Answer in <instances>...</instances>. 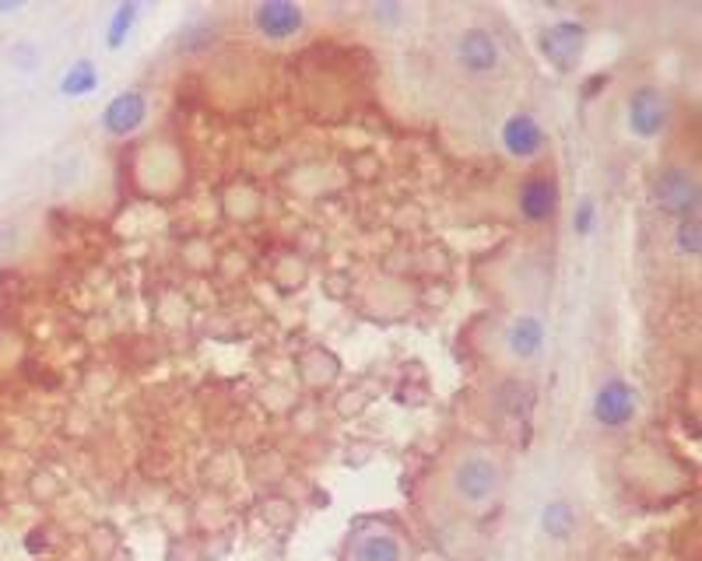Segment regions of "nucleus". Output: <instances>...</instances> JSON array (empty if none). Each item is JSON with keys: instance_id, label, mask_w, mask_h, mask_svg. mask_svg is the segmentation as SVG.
Instances as JSON below:
<instances>
[{"instance_id": "17", "label": "nucleus", "mask_w": 702, "mask_h": 561, "mask_svg": "<svg viewBox=\"0 0 702 561\" xmlns=\"http://www.w3.org/2000/svg\"><path fill=\"white\" fill-rule=\"evenodd\" d=\"M593 225H598V204H593V197H583L572 211V232L580 235V239H587V235L593 232Z\"/></svg>"}, {"instance_id": "7", "label": "nucleus", "mask_w": 702, "mask_h": 561, "mask_svg": "<svg viewBox=\"0 0 702 561\" xmlns=\"http://www.w3.org/2000/svg\"><path fill=\"white\" fill-rule=\"evenodd\" d=\"M587 43H590V32L580 18H559V22H548L537 32V53H542V60L551 70H559V75H572V70L583 64Z\"/></svg>"}, {"instance_id": "10", "label": "nucleus", "mask_w": 702, "mask_h": 561, "mask_svg": "<svg viewBox=\"0 0 702 561\" xmlns=\"http://www.w3.org/2000/svg\"><path fill=\"white\" fill-rule=\"evenodd\" d=\"M499 144L513 161H537L548 152V131L531 110H516L502 120Z\"/></svg>"}, {"instance_id": "19", "label": "nucleus", "mask_w": 702, "mask_h": 561, "mask_svg": "<svg viewBox=\"0 0 702 561\" xmlns=\"http://www.w3.org/2000/svg\"><path fill=\"white\" fill-rule=\"evenodd\" d=\"M11 11H22V4H0V14H11Z\"/></svg>"}, {"instance_id": "1", "label": "nucleus", "mask_w": 702, "mask_h": 561, "mask_svg": "<svg viewBox=\"0 0 702 561\" xmlns=\"http://www.w3.org/2000/svg\"><path fill=\"white\" fill-rule=\"evenodd\" d=\"M439 495L457 516H492L510 487V463L495 446L460 442L439 463Z\"/></svg>"}, {"instance_id": "4", "label": "nucleus", "mask_w": 702, "mask_h": 561, "mask_svg": "<svg viewBox=\"0 0 702 561\" xmlns=\"http://www.w3.org/2000/svg\"><path fill=\"white\" fill-rule=\"evenodd\" d=\"M671 120H675V105L660 85L646 81L625 96V131L633 141H639V144L660 141L671 131Z\"/></svg>"}, {"instance_id": "15", "label": "nucleus", "mask_w": 702, "mask_h": 561, "mask_svg": "<svg viewBox=\"0 0 702 561\" xmlns=\"http://www.w3.org/2000/svg\"><path fill=\"white\" fill-rule=\"evenodd\" d=\"M671 249L678 253L681 260H699L702 253V225L695 222H678L671 232Z\"/></svg>"}, {"instance_id": "18", "label": "nucleus", "mask_w": 702, "mask_h": 561, "mask_svg": "<svg viewBox=\"0 0 702 561\" xmlns=\"http://www.w3.org/2000/svg\"><path fill=\"white\" fill-rule=\"evenodd\" d=\"M11 64H18L22 70H32L35 64V46H29V43H18V46H11Z\"/></svg>"}, {"instance_id": "11", "label": "nucleus", "mask_w": 702, "mask_h": 561, "mask_svg": "<svg viewBox=\"0 0 702 561\" xmlns=\"http://www.w3.org/2000/svg\"><path fill=\"white\" fill-rule=\"evenodd\" d=\"M562 207V183L551 172H534L516 187V211L527 225H548Z\"/></svg>"}, {"instance_id": "6", "label": "nucleus", "mask_w": 702, "mask_h": 561, "mask_svg": "<svg viewBox=\"0 0 702 561\" xmlns=\"http://www.w3.org/2000/svg\"><path fill=\"white\" fill-rule=\"evenodd\" d=\"M548 348V323L537 313H513L499 330V355L513 369L537 366Z\"/></svg>"}, {"instance_id": "8", "label": "nucleus", "mask_w": 702, "mask_h": 561, "mask_svg": "<svg viewBox=\"0 0 702 561\" xmlns=\"http://www.w3.org/2000/svg\"><path fill=\"white\" fill-rule=\"evenodd\" d=\"M590 414L604 431H622L636 422L639 414V393L625 375H608L590 401Z\"/></svg>"}, {"instance_id": "12", "label": "nucleus", "mask_w": 702, "mask_h": 561, "mask_svg": "<svg viewBox=\"0 0 702 561\" xmlns=\"http://www.w3.org/2000/svg\"><path fill=\"white\" fill-rule=\"evenodd\" d=\"M148 120V96L141 88H123L102 110V131L110 137H134Z\"/></svg>"}, {"instance_id": "14", "label": "nucleus", "mask_w": 702, "mask_h": 561, "mask_svg": "<svg viewBox=\"0 0 702 561\" xmlns=\"http://www.w3.org/2000/svg\"><path fill=\"white\" fill-rule=\"evenodd\" d=\"M137 18H141V4H134V0H131V4L113 8L110 22H105V46H110V49H123V46H127V40L134 35Z\"/></svg>"}, {"instance_id": "9", "label": "nucleus", "mask_w": 702, "mask_h": 561, "mask_svg": "<svg viewBox=\"0 0 702 561\" xmlns=\"http://www.w3.org/2000/svg\"><path fill=\"white\" fill-rule=\"evenodd\" d=\"M249 29L267 43H292L305 32V8L292 0H260L249 8Z\"/></svg>"}, {"instance_id": "3", "label": "nucleus", "mask_w": 702, "mask_h": 561, "mask_svg": "<svg viewBox=\"0 0 702 561\" xmlns=\"http://www.w3.org/2000/svg\"><path fill=\"white\" fill-rule=\"evenodd\" d=\"M654 207L664 214V218L678 222H695L699 218V207H702V187H699V176L692 166L686 161H671V166H664L654 176Z\"/></svg>"}, {"instance_id": "16", "label": "nucleus", "mask_w": 702, "mask_h": 561, "mask_svg": "<svg viewBox=\"0 0 702 561\" xmlns=\"http://www.w3.org/2000/svg\"><path fill=\"white\" fill-rule=\"evenodd\" d=\"M572 523H576V516H572V509H569V502H548L545 505V530L551 534V537H569L572 534Z\"/></svg>"}, {"instance_id": "2", "label": "nucleus", "mask_w": 702, "mask_h": 561, "mask_svg": "<svg viewBox=\"0 0 702 561\" xmlns=\"http://www.w3.org/2000/svg\"><path fill=\"white\" fill-rule=\"evenodd\" d=\"M449 64L467 81H499L510 67V49L489 25H464L449 43Z\"/></svg>"}, {"instance_id": "5", "label": "nucleus", "mask_w": 702, "mask_h": 561, "mask_svg": "<svg viewBox=\"0 0 702 561\" xmlns=\"http://www.w3.org/2000/svg\"><path fill=\"white\" fill-rule=\"evenodd\" d=\"M345 561H415V545L387 519H366L345 540Z\"/></svg>"}, {"instance_id": "13", "label": "nucleus", "mask_w": 702, "mask_h": 561, "mask_svg": "<svg viewBox=\"0 0 702 561\" xmlns=\"http://www.w3.org/2000/svg\"><path fill=\"white\" fill-rule=\"evenodd\" d=\"M99 85V67L92 60H75L60 78V96L67 99H85L92 96Z\"/></svg>"}]
</instances>
